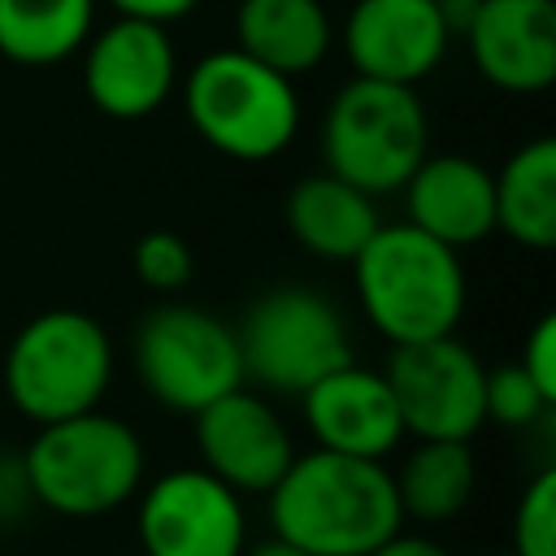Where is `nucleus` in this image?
Instances as JSON below:
<instances>
[{
    "mask_svg": "<svg viewBox=\"0 0 556 556\" xmlns=\"http://www.w3.org/2000/svg\"><path fill=\"white\" fill-rule=\"evenodd\" d=\"M191 130L235 161H269L300 130V100L291 78L252 61L239 48H217L182 83Z\"/></svg>",
    "mask_w": 556,
    "mask_h": 556,
    "instance_id": "nucleus-5",
    "label": "nucleus"
},
{
    "mask_svg": "<svg viewBox=\"0 0 556 556\" xmlns=\"http://www.w3.org/2000/svg\"><path fill=\"white\" fill-rule=\"evenodd\" d=\"M178 78V56L169 30L139 17L109 22L83 56V91L87 100L117 122H139L156 113Z\"/></svg>",
    "mask_w": 556,
    "mask_h": 556,
    "instance_id": "nucleus-12",
    "label": "nucleus"
},
{
    "mask_svg": "<svg viewBox=\"0 0 556 556\" xmlns=\"http://www.w3.org/2000/svg\"><path fill=\"white\" fill-rule=\"evenodd\" d=\"M395 478V500L400 513L426 526L452 521L465 513L473 486H478V460L469 443H417Z\"/></svg>",
    "mask_w": 556,
    "mask_h": 556,
    "instance_id": "nucleus-21",
    "label": "nucleus"
},
{
    "mask_svg": "<svg viewBox=\"0 0 556 556\" xmlns=\"http://www.w3.org/2000/svg\"><path fill=\"white\" fill-rule=\"evenodd\" d=\"M473 70L513 96L547 91L556 78V4L552 0H478L465 22Z\"/></svg>",
    "mask_w": 556,
    "mask_h": 556,
    "instance_id": "nucleus-14",
    "label": "nucleus"
},
{
    "mask_svg": "<svg viewBox=\"0 0 556 556\" xmlns=\"http://www.w3.org/2000/svg\"><path fill=\"white\" fill-rule=\"evenodd\" d=\"M122 17H139V22H156V26H169L178 17H187L200 0H109Z\"/></svg>",
    "mask_w": 556,
    "mask_h": 556,
    "instance_id": "nucleus-26",
    "label": "nucleus"
},
{
    "mask_svg": "<svg viewBox=\"0 0 556 556\" xmlns=\"http://www.w3.org/2000/svg\"><path fill=\"white\" fill-rule=\"evenodd\" d=\"M495 178V230L530 252L556 248V139L521 143Z\"/></svg>",
    "mask_w": 556,
    "mask_h": 556,
    "instance_id": "nucleus-19",
    "label": "nucleus"
},
{
    "mask_svg": "<svg viewBox=\"0 0 556 556\" xmlns=\"http://www.w3.org/2000/svg\"><path fill=\"white\" fill-rule=\"evenodd\" d=\"M109 382L113 339L83 308L35 313L4 352V395L35 426L100 408Z\"/></svg>",
    "mask_w": 556,
    "mask_h": 556,
    "instance_id": "nucleus-4",
    "label": "nucleus"
},
{
    "mask_svg": "<svg viewBox=\"0 0 556 556\" xmlns=\"http://www.w3.org/2000/svg\"><path fill=\"white\" fill-rule=\"evenodd\" d=\"M447 22L439 0H356L343 43L356 78L417 87L447 52Z\"/></svg>",
    "mask_w": 556,
    "mask_h": 556,
    "instance_id": "nucleus-13",
    "label": "nucleus"
},
{
    "mask_svg": "<svg viewBox=\"0 0 556 556\" xmlns=\"http://www.w3.org/2000/svg\"><path fill=\"white\" fill-rule=\"evenodd\" d=\"M235 35L239 52L282 78L308 74L330 52V17L321 0H239Z\"/></svg>",
    "mask_w": 556,
    "mask_h": 556,
    "instance_id": "nucleus-18",
    "label": "nucleus"
},
{
    "mask_svg": "<svg viewBox=\"0 0 556 556\" xmlns=\"http://www.w3.org/2000/svg\"><path fill=\"white\" fill-rule=\"evenodd\" d=\"M274 539L304 556H369L395 530L404 513L395 478L382 460H356L334 452H304L269 491Z\"/></svg>",
    "mask_w": 556,
    "mask_h": 556,
    "instance_id": "nucleus-1",
    "label": "nucleus"
},
{
    "mask_svg": "<svg viewBox=\"0 0 556 556\" xmlns=\"http://www.w3.org/2000/svg\"><path fill=\"white\" fill-rule=\"evenodd\" d=\"M513 556H556V469H539L513 513Z\"/></svg>",
    "mask_w": 556,
    "mask_h": 556,
    "instance_id": "nucleus-23",
    "label": "nucleus"
},
{
    "mask_svg": "<svg viewBox=\"0 0 556 556\" xmlns=\"http://www.w3.org/2000/svg\"><path fill=\"white\" fill-rule=\"evenodd\" d=\"M400 191L408 204V226L452 252L473 248L495 230V178L473 156H426Z\"/></svg>",
    "mask_w": 556,
    "mask_h": 556,
    "instance_id": "nucleus-16",
    "label": "nucleus"
},
{
    "mask_svg": "<svg viewBox=\"0 0 556 556\" xmlns=\"http://www.w3.org/2000/svg\"><path fill=\"white\" fill-rule=\"evenodd\" d=\"M243 504L200 465L169 469L139 495L143 556H243Z\"/></svg>",
    "mask_w": 556,
    "mask_h": 556,
    "instance_id": "nucleus-10",
    "label": "nucleus"
},
{
    "mask_svg": "<svg viewBox=\"0 0 556 556\" xmlns=\"http://www.w3.org/2000/svg\"><path fill=\"white\" fill-rule=\"evenodd\" d=\"M243 556H304V552L291 547V543H282V539H269V543H256V547L243 552Z\"/></svg>",
    "mask_w": 556,
    "mask_h": 556,
    "instance_id": "nucleus-28",
    "label": "nucleus"
},
{
    "mask_svg": "<svg viewBox=\"0 0 556 556\" xmlns=\"http://www.w3.org/2000/svg\"><path fill=\"white\" fill-rule=\"evenodd\" d=\"M96 0H0V56L13 65H61L91 35Z\"/></svg>",
    "mask_w": 556,
    "mask_h": 556,
    "instance_id": "nucleus-20",
    "label": "nucleus"
},
{
    "mask_svg": "<svg viewBox=\"0 0 556 556\" xmlns=\"http://www.w3.org/2000/svg\"><path fill=\"white\" fill-rule=\"evenodd\" d=\"M143 439L100 408L35 426L22 452L30 500L56 517H104L139 495L143 486Z\"/></svg>",
    "mask_w": 556,
    "mask_h": 556,
    "instance_id": "nucleus-3",
    "label": "nucleus"
},
{
    "mask_svg": "<svg viewBox=\"0 0 556 556\" xmlns=\"http://www.w3.org/2000/svg\"><path fill=\"white\" fill-rule=\"evenodd\" d=\"M130 356L143 391L187 417L243 387L235 330L195 304H156L135 326Z\"/></svg>",
    "mask_w": 556,
    "mask_h": 556,
    "instance_id": "nucleus-8",
    "label": "nucleus"
},
{
    "mask_svg": "<svg viewBox=\"0 0 556 556\" xmlns=\"http://www.w3.org/2000/svg\"><path fill=\"white\" fill-rule=\"evenodd\" d=\"M382 378L391 387L404 434H413L417 443H469L486 421V369L456 334L395 348Z\"/></svg>",
    "mask_w": 556,
    "mask_h": 556,
    "instance_id": "nucleus-9",
    "label": "nucleus"
},
{
    "mask_svg": "<svg viewBox=\"0 0 556 556\" xmlns=\"http://www.w3.org/2000/svg\"><path fill=\"white\" fill-rule=\"evenodd\" d=\"M382 226L374 195L356 191L334 174H308L287 195V230L291 239L321 261H356V252Z\"/></svg>",
    "mask_w": 556,
    "mask_h": 556,
    "instance_id": "nucleus-17",
    "label": "nucleus"
},
{
    "mask_svg": "<svg viewBox=\"0 0 556 556\" xmlns=\"http://www.w3.org/2000/svg\"><path fill=\"white\" fill-rule=\"evenodd\" d=\"M243 378L269 395H304L326 374L352 361V339L339 308L308 287H274L243 313L235 330Z\"/></svg>",
    "mask_w": 556,
    "mask_h": 556,
    "instance_id": "nucleus-7",
    "label": "nucleus"
},
{
    "mask_svg": "<svg viewBox=\"0 0 556 556\" xmlns=\"http://www.w3.org/2000/svg\"><path fill=\"white\" fill-rule=\"evenodd\" d=\"M356 300L369 326L395 348L456 334L465 313L460 252L421 235L408 222H382L356 252Z\"/></svg>",
    "mask_w": 556,
    "mask_h": 556,
    "instance_id": "nucleus-2",
    "label": "nucleus"
},
{
    "mask_svg": "<svg viewBox=\"0 0 556 556\" xmlns=\"http://www.w3.org/2000/svg\"><path fill=\"white\" fill-rule=\"evenodd\" d=\"M521 374L556 404V317L543 313L534 321V330L526 334V348H521Z\"/></svg>",
    "mask_w": 556,
    "mask_h": 556,
    "instance_id": "nucleus-25",
    "label": "nucleus"
},
{
    "mask_svg": "<svg viewBox=\"0 0 556 556\" xmlns=\"http://www.w3.org/2000/svg\"><path fill=\"white\" fill-rule=\"evenodd\" d=\"M130 265H135V278L152 291H182L195 274V256H191V243L174 230H148L135 239L130 248Z\"/></svg>",
    "mask_w": 556,
    "mask_h": 556,
    "instance_id": "nucleus-24",
    "label": "nucleus"
},
{
    "mask_svg": "<svg viewBox=\"0 0 556 556\" xmlns=\"http://www.w3.org/2000/svg\"><path fill=\"white\" fill-rule=\"evenodd\" d=\"M430 126L413 87L352 78L326 109L321 156L326 174L352 182L365 195L400 191L426 161Z\"/></svg>",
    "mask_w": 556,
    "mask_h": 556,
    "instance_id": "nucleus-6",
    "label": "nucleus"
},
{
    "mask_svg": "<svg viewBox=\"0 0 556 556\" xmlns=\"http://www.w3.org/2000/svg\"><path fill=\"white\" fill-rule=\"evenodd\" d=\"M508 556H513V552H508Z\"/></svg>",
    "mask_w": 556,
    "mask_h": 556,
    "instance_id": "nucleus-29",
    "label": "nucleus"
},
{
    "mask_svg": "<svg viewBox=\"0 0 556 556\" xmlns=\"http://www.w3.org/2000/svg\"><path fill=\"white\" fill-rule=\"evenodd\" d=\"M300 404H304V426L321 452L382 460L404 439L387 378L356 361H348L343 369L313 382L300 395Z\"/></svg>",
    "mask_w": 556,
    "mask_h": 556,
    "instance_id": "nucleus-15",
    "label": "nucleus"
},
{
    "mask_svg": "<svg viewBox=\"0 0 556 556\" xmlns=\"http://www.w3.org/2000/svg\"><path fill=\"white\" fill-rule=\"evenodd\" d=\"M552 408L556 404L521 374L517 361L486 369V382H482V413H486V421H495L504 430H526L539 417H547Z\"/></svg>",
    "mask_w": 556,
    "mask_h": 556,
    "instance_id": "nucleus-22",
    "label": "nucleus"
},
{
    "mask_svg": "<svg viewBox=\"0 0 556 556\" xmlns=\"http://www.w3.org/2000/svg\"><path fill=\"white\" fill-rule=\"evenodd\" d=\"M369 556H447V547L443 543H434L430 534H404V530H395L387 543H378Z\"/></svg>",
    "mask_w": 556,
    "mask_h": 556,
    "instance_id": "nucleus-27",
    "label": "nucleus"
},
{
    "mask_svg": "<svg viewBox=\"0 0 556 556\" xmlns=\"http://www.w3.org/2000/svg\"><path fill=\"white\" fill-rule=\"evenodd\" d=\"M191 421H195L200 469L213 473L235 495H269L274 482L295 460V443L282 417L269 408L265 395L248 387H235L230 395L213 400Z\"/></svg>",
    "mask_w": 556,
    "mask_h": 556,
    "instance_id": "nucleus-11",
    "label": "nucleus"
}]
</instances>
